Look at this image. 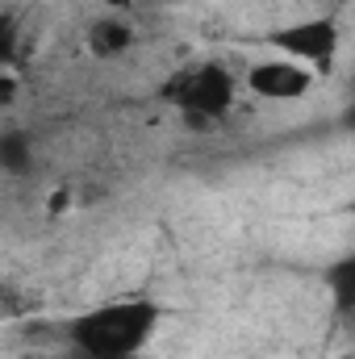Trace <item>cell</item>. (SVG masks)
Wrapping results in <instances>:
<instances>
[{"label": "cell", "instance_id": "6da1fadb", "mask_svg": "<svg viewBox=\"0 0 355 359\" xmlns=\"http://www.w3.org/2000/svg\"><path fill=\"white\" fill-rule=\"evenodd\" d=\"M159 326L155 301H113L67 322L72 351L80 359H134Z\"/></svg>", "mask_w": 355, "mask_h": 359}, {"label": "cell", "instance_id": "7a4b0ae2", "mask_svg": "<svg viewBox=\"0 0 355 359\" xmlns=\"http://www.w3.org/2000/svg\"><path fill=\"white\" fill-rule=\"evenodd\" d=\"M159 96H163L168 104H176L192 130H209V126L222 121V117L230 113V104H234V76H230L217 59H205V63L180 67L176 76L159 88Z\"/></svg>", "mask_w": 355, "mask_h": 359}, {"label": "cell", "instance_id": "3957f363", "mask_svg": "<svg viewBox=\"0 0 355 359\" xmlns=\"http://www.w3.org/2000/svg\"><path fill=\"white\" fill-rule=\"evenodd\" d=\"M264 42L284 50V59H297V63L314 67L318 76H330L335 55H339V25H335V17H305V21L267 29Z\"/></svg>", "mask_w": 355, "mask_h": 359}, {"label": "cell", "instance_id": "277c9868", "mask_svg": "<svg viewBox=\"0 0 355 359\" xmlns=\"http://www.w3.org/2000/svg\"><path fill=\"white\" fill-rule=\"evenodd\" d=\"M318 84V72L297 59H267L247 72V88L264 100H301Z\"/></svg>", "mask_w": 355, "mask_h": 359}, {"label": "cell", "instance_id": "5b68a950", "mask_svg": "<svg viewBox=\"0 0 355 359\" xmlns=\"http://www.w3.org/2000/svg\"><path fill=\"white\" fill-rule=\"evenodd\" d=\"M130 46H134V29H130L126 21H117V17H100V21H92L88 50L96 55V59H121Z\"/></svg>", "mask_w": 355, "mask_h": 359}, {"label": "cell", "instance_id": "8992f818", "mask_svg": "<svg viewBox=\"0 0 355 359\" xmlns=\"http://www.w3.org/2000/svg\"><path fill=\"white\" fill-rule=\"evenodd\" d=\"M29 163H34L29 138H25L21 130H4V134H0V168H4L8 176H21V172H29Z\"/></svg>", "mask_w": 355, "mask_h": 359}, {"label": "cell", "instance_id": "52a82bcc", "mask_svg": "<svg viewBox=\"0 0 355 359\" xmlns=\"http://www.w3.org/2000/svg\"><path fill=\"white\" fill-rule=\"evenodd\" d=\"M326 284H330V297L343 313H355V255H343L335 268L326 271Z\"/></svg>", "mask_w": 355, "mask_h": 359}, {"label": "cell", "instance_id": "ba28073f", "mask_svg": "<svg viewBox=\"0 0 355 359\" xmlns=\"http://www.w3.org/2000/svg\"><path fill=\"white\" fill-rule=\"evenodd\" d=\"M13 55H17V21H13V17H4V34H0V59H4V63H13Z\"/></svg>", "mask_w": 355, "mask_h": 359}, {"label": "cell", "instance_id": "9c48e42d", "mask_svg": "<svg viewBox=\"0 0 355 359\" xmlns=\"http://www.w3.org/2000/svg\"><path fill=\"white\" fill-rule=\"evenodd\" d=\"M67 205H72V188H67V184H63V188H59V192H55V196H51V213H63V209H67Z\"/></svg>", "mask_w": 355, "mask_h": 359}, {"label": "cell", "instance_id": "30bf717a", "mask_svg": "<svg viewBox=\"0 0 355 359\" xmlns=\"http://www.w3.org/2000/svg\"><path fill=\"white\" fill-rule=\"evenodd\" d=\"M339 126H343L347 134H355V100L347 104V109H343V113H339Z\"/></svg>", "mask_w": 355, "mask_h": 359}, {"label": "cell", "instance_id": "8fae6325", "mask_svg": "<svg viewBox=\"0 0 355 359\" xmlns=\"http://www.w3.org/2000/svg\"><path fill=\"white\" fill-rule=\"evenodd\" d=\"M13 92H17V80H13V76H4V88H0V104H4V109L13 104Z\"/></svg>", "mask_w": 355, "mask_h": 359}, {"label": "cell", "instance_id": "7c38bea8", "mask_svg": "<svg viewBox=\"0 0 355 359\" xmlns=\"http://www.w3.org/2000/svg\"><path fill=\"white\" fill-rule=\"evenodd\" d=\"M96 4H105V8H130L134 0H96Z\"/></svg>", "mask_w": 355, "mask_h": 359}, {"label": "cell", "instance_id": "4fadbf2b", "mask_svg": "<svg viewBox=\"0 0 355 359\" xmlns=\"http://www.w3.org/2000/svg\"><path fill=\"white\" fill-rule=\"evenodd\" d=\"M21 359H38V355H21Z\"/></svg>", "mask_w": 355, "mask_h": 359}]
</instances>
